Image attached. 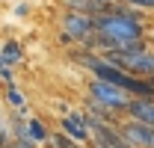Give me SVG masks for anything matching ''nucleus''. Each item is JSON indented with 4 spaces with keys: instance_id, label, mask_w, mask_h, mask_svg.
I'll list each match as a JSON object with an SVG mask.
<instances>
[{
    "instance_id": "f257e3e1",
    "label": "nucleus",
    "mask_w": 154,
    "mask_h": 148,
    "mask_svg": "<svg viewBox=\"0 0 154 148\" xmlns=\"http://www.w3.org/2000/svg\"><path fill=\"white\" fill-rule=\"evenodd\" d=\"M142 39H145V21L136 15V9L113 3L107 12L95 15V33L86 42V48L95 54H104V51H116V48L139 45Z\"/></svg>"
},
{
    "instance_id": "f03ea898",
    "label": "nucleus",
    "mask_w": 154,
    "mask_h": 148,
    "mask_svg": "<svg viewBox=\"0 0 154 148\" xmlns=\"http://www.w3.org/2000/svg\"><path fill=\"white\" fill-rule=\"evenodd\" d=\"M104 59L113 62L116 68H122L125 74L134 77H151L154 74V51H148L145 42L131 45V48H116V51H104Z\"/></svg>"
},
{
    "instance_id": "7ed1b4c3",
    "label": "nucleus",
    "mask_w": 154,
    "mask_h": 148,
    "mask_svg": "<svg viewBox=\"0 0 154 148\" xmlns=\"http://www.w3.org/2000/svg\"><path fill=\"white\" fill-rule=\"evenodd\" d=\"M89 101L95 104L98 110L113 113V116H122V113H125V107H128V101H131V95L122 92V89H119V86H113V83L92 80V83H89Z\"/></svg>"
},
{
    "instance_id": "20e7f679",
    "label": "nucleus",
    "mask_w": 154,
    "mask_h": 148,
    "mask_svg": "<svg viewBox=\"0 0 154 148\" xmlns=\"http://www.w3.org/2000/svg\"><path fill=\"white\" fill-rule=\"evenodd\" d=\"M95 33V15H86V12H68L65 9V15H62V45H83L86 48V42L92 39Z\"/></svg>"
},
{
    "instance_id": "39448f33",
    "label": "nucleus",
    "mask_w": 154,
    "mask_h": 148,
    "mask_svg": "<svg viewBox=\"0 0 154 148\" xmlns=\"http://www.w3.org/2000/svg\"><path fill=\"white\" fill-rule=\"evenodd\" d=\"M113 128L131 142V148H154V128L151 125H142L136 119H116Z\"/></svg>"
},
{
    "instance_id": "423d86ee",
    "label": "nucleus",
    "mask_w": 154,
    "mask_h": 148,
    "mask_svg": "<svg viewBox=\"0 0 154 148\" xmlns=\"http://www.w3.org/2000/svg\"><path fill=\"white\" fill-rule=\"evenodd\" d=\"M59 128H62V133L68 136V139H74V142H80V145H89V139H92V133H89V128H86V119H83V113H65L62 116V122H59Z\"/></svg>"
},
{
    "instance_id": "0eeeda50",
    "label": "nucleus",
    "mask_w": 154,
    "mask_h": 148,
    "mask_svg": "<svg viewBox=\"0 0 154 148\" xmlns=\"http://www.w3.org/2000/svg\"><path fill=\"white\" fill-rule=\"evenodd\" d=\"M125 113H128V119H136V122L154 128V98H131Z\"/></svg>"
},
{
    "instance_id": "6e6552de",
    "label": "nucleus",
    "mask_w": 154,
    "mask_h": 148,
    "mask_svg": "<svg viewBox=\"0 0 154 148\" xmlns=\"http://www.w3.org/2000/svg\"><path fill=\"white\" fill-rule=\"evenodd\" d=\"M68 12H86V15H101L113 6V0H59Z\"/></svg>"
},
{
    "instance_id": "1a4fd4ad",
    "label": "nucleus",
    "mask_w": 154,
    "mask_h": 148,
    "mask_svg": "<svg viewBox=\"0 0 154 148\" xmlns=\"http://www.w3.org/2000/svg\"><path fill=\"white\" fill-rule=\"evenodd\" d=\"M48 125L36 119V116H30L27 119V128H24V139H30V142H36V145H45V139H48Z\"/></svg>"
},
{
    "instance_id": "9d476101",
    "label": "nucleus",
    "mask_w": 154,
    "mask_h": 148,
    "mask_svg": "<svg viewBox=\"0 0 154 148\" xmlns=\"http://www.w3.org/2000/svg\"><path fill=\"white\" fill-rule=\"evenodd\" d=\"M21 59H24V48H21L15 39H6L3 48H0V62L3 65H18Z\"/></svg>"
},
{
    "instance_id": "9b49d317",
    "label": "nucleus",
    "mask_w": 154,
    "mask_h": 148,
    "mask_svg": "<svg viewBox=\"0 0 154 148\" xmlns=\"http://www.w3.org/2000/svg\"><path fill=\"white\" fill-rule=\"evenodd\" d=\"M45 145L48 148H86V145H80V142H74V139H68L65 133H48Z\"/></svg>"
},
{
    "instance_id": "f8f14e48",
    "label": "nucleus",
    "mask_w": 154,
    "mask_h": 148,
    "mask_svg": "<svg viewBox=\"0 0 154 148\" xmlns=\"http://www.w3.org/2000/svg\"><path fill=\"white\" fill-rule=\"evenodd\" d=\"M6 101H9L15 110H27V101H24V95L18 92V86H15V83H9V86H6Z\"/></svg>"
},
{
    "instance_id": "ddd939ff",
    "label": "nucleus",
    "mask_w": 154,
    "mask_h": 148,
    "mask_svg": "<svg viewBox=\"0 0 154 148\" xmlns=\"http://www.w3.org/2000/svg\"><path fill=\"white\" fill-rule=\"evenodd\" d=\"M0 80H3V83H15V71H12V65H0Z\"/></svg>"
},
{
    "instance_id": "4468645a",
    "label": "nucleus",
    "mask_w": 154,
    "mask_h": 148,
    "mask_svg": "<svg viewBox=\"0 0 154 148\" xmlns=\"http://www.w3.org/2000/svg\"><path fill=\"white\" fill-rule=\"evenodd\" d=\"M125 3L134 9H154V0H125Z\"/></svg>"
},
{
    "instance_id": "2eb2a0df",
    "label": "nucleus",
    "mask_w": 154,
    "mask_h": 148,
    "mask_svg": "<svg viewBox=\"0 0 154 148\" xmlns=\"http://www.w3.org/2000/svg\"><path fill=\"white\" fill-rule=\"evenodd\" d=\"M0 148H9V136H6L3 130H0Z\"/></svg>"
},
{
    "instance_id": "dca6fc26",
    "label": "nucleus",
    "mask_w": 154,
    "mask_h": 148,
    "mask_svg": "<svg viewBox=\"0 0 154 148\" xmlns=\"http://www.w3.org/2000/svg\"><path fill=\"white\" fill-rule=\"evenodd\" d=\"M148 80H151V83H154V74H151V77H148Z\"/></svg>"
},
{
    "instance_id": "f3484780",
    "label": "nucleus",
    "mask_w": 154,
    "mask_h": 148,
    "mask_svg": "<svg viewBox=\"0 0 154 148\" xmlns=\"http://www.w3.org/2000/svg\"><path fill=\"white\" fill-rule=\"evenodd\" d=\"M0 65H3V62H0Z\"/></svg>"
}]
</instances>
